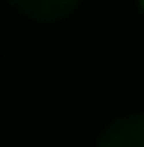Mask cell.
I'll return each instance as SVG.
<instances>
[{
    "label": "cell",
    "mask_w": 144,
    "mask_h": 147,
    "mask_svg": "<svg viewBox=\"0 0 144 147\" xmlns=\"http://www.w3.org/2000/svg\"><path fill=\"white\" fill-rule=\"evenodd\" d=\"M98 147H144V115L121 118L98 137Z\"/></svg>",
    "instance_id": "obj_1"
},
{
    "label": "cell",
    "mask_w": 144,
    "mask_h": 147,
    "mask_svg": "<svg viewBox=\"0 0 144 147\" xmlns=\"http://www.w3.org/2000/svg\"><path fill=\"white\" fill-rule=\"evenodd\" d=\"M20 13H26L30 20H43V23H53V20H62L75 10L79 0H10Z\"/></svg>",
    "instance_id": "obj_2"
},
{
    "label": "cell",
    "mask_w": 144,
    "mask_h": 147,
    "mask_svg": "<svg viewBox=\"0 0 144 147\" xmlns=\"http://www.w3.org/2000/svg\"><path fill=\"white\" fill-rule=\"evenodd\" d=\"M141 7H144V0H141Z\"/></svg>",
    "instance_id": "obj_3"
}]
</instances>
